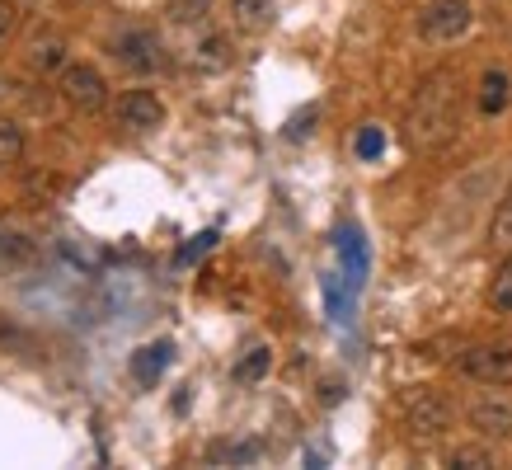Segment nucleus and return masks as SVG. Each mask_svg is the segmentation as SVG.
Wrapping results in <instances>:
<instances>
[{"instance_id": "18", "label": "nucleus", "mask_w": 512, "mask_h": 470, "mask_svg": "<svg viewBox=\"0 0 512 470\" xmlns=\"http://www.w3.org/2000/svg\"><path fill=\"white\" fill-rule=\"evenodd\" d=\"M451 466H461V470H484V466H494V456L484 452V447H456V452H451Z\"/></svg>"}, {"instance_id": "9", "label": "nucleus", "mask_w": 512, "mask_h": 470, "mask_svg": "<svg viewBox=\"0 0 512 470\" xmlns=\"http://www.w3.org/2000/svg\"><path fill=\"white\" fill-rule=\"evenodd\" d=\"M38 259V245H33L24 231H0V278L5 273H19Z\"/></svg>"}, {"instance_id": "7", "label": "nucleus", "mask_w": 512, "mask_h": 470, "mask_svg": "<svg viewBox=\"0 0 512 470\" xmlns=\"http://www.w3.org/2000/svg\"><path fill=\"white\" fill-rule=\"evenodd\" d=\"M118 123L132 127V132H151V127L165 123V104H160L156 90H127L118 94Z\"/></svg>"}, {"instance_id": "8", "label": "nucleus", "mask_w": 512, "mask_h": 470, "mask_svg": "<svg viewBox=\"0 0 512 470\" xmlns=\"http://www.w3.org/2000/svg\"><path fill=\"white\" fill-rule=\"evenodd\" d=\"M470 428L484 438H512V405L503 400H475L470 405Z\"/></svg>"}, {"instance_id": "19", "label": "nucleus", "mask_w": 512, "mask_h": 470, "mask_svg": "<svg viewBox=\"0 0 512 470\" xmlns=\"http://www.w3.org/2000/svg\"><path fill=\"white\" fill-rule=\"evenodd\" d=\"M198 62L212 66V71H221V66L231 62V57H226V38H207V43L198 47Z\"/></svg>"}, {"instance_id": "3", "label": "nucleus", "mask_w": 512, "mask_h": 470, "mask_svg": "<svg viewBox=\"0 0 512 470\" xmlns=\"http://www.w3.org/2000/svg\"><path fill=\"white\" fill-rule=\"evenodd\" d=\"M404 423H409L414 438H442L451 428V405L437 391L419 386V391L404 395Z\"/></svg>"}, {"instance_id": "10", "label": "nucleus", "mask_w": 512, "mask_h": 470, "mask_svg": "<svg viewBox=\"0 0 512 470\" xmlns=\"http://www.w3.org/2000/svg\"><path fill=\"white\" fill-rule=\"evenodd\" d=\"M235 24L240 33H268L273 19H278V0H235Z\"/></svg>"}, {"instance_id": "2", "label": "nucleus", "mask_w": 512, "mask_h": 470, "mask_svg": "<svg viewBox=\"0 0 512 470\" xmlns=\"http://www.w3.org/2000/svg\"><path fill=\"white\" fill-rule=\"evenodd\" d=\"M456 372L480 381V386H512V344H475L461 348Z\"/></svg>"}, {"instance_id": "14", "label": "nucleus", "mask_w": 512, "mask_h": 470, "mask_svg": "<svg viewBox=\"0 0 512 470\" xmlns=\"http://www.w3.org/2000/svg\"><path fill=\"white\" fill-rule=\"evenodd\" d=\"M24 160V127L15 118H0V170H10Z\"/></svg>"}, {"instance_id": "15", "label": "nucleus", "mask_w": 512, "mask_h": 470, "mask_svg": "<svg viewBox=\"0 0 512 470\" xmlns=\"http://www.w3.org/2000/svg\"><path fill=\"white\" fill-rule=\"evenodd\" d=\"M489 240L498 250H512V184L503 188V198L494 207V221H489Z\"/></svg>"}, {"instance_id": "17", "label": "nucleus", "mask_w": 512, "mask_h": 470, "mask_svg": "<svg viewBox=\"0 0 512 470\" xmlns=\"http://www.w3.org/2000/svg\"><path fill=\"white\" fill-rule=\"evenodd\" d=\"M165 10H170L179 24H198V19H207L212 0H165Z\"/></svg>"}, {"instance_id": "16", "label": "nucleus", "mask_w": 512, "mask_h": 470, "mask_svg": "<svg viewBox=\"0 0 512 470\" xmlns=\"http://www.w3.org/2000/svg\"><path fill=\"white\" fill-rule=\"evenodd\" d=\"M503 104H508V76H503V71H489V76H484L480 109H484V113H498Z\"/></svg>"}, {"instance_id": "12", "label": "nucleus", "mask_w": 512, "mask_h": 470, "mask_svg": "<svg viewBox=\"0 0 512 470\" xmlns=\"http://www.w3.org/2000/svg\"><path fill=\"white\" fill-rule=\"evenodd\" d=\"M29 62L38 66V71H57V66H66V43L57 38V33H43V38H33Z\"/></svg>"}, {"instance_id": "20", "label": "nucleus", "mask_w": 512, "mask_h": 470, "mask_svg": "<svg viewBox=\"0 0 512 470\" xmlns=\"http://www.w3.org/2000/svg\"><path fill=\"white\" fill-rule=\"evenodd\" d=\"M264 367H268V353H264V348H254V353H249V362H240V367H235V381H254Z\"/></svg>"}, {"instance_id": "13", "label": "nucleus", "mask_w": 512, "mask_h": 470, "mask_svg": "<svg viewBox=\"0 0 512 470\" xmlns=\"http://www.w3.org/2000/svg\"><path fill=\"white\" fill-rule=\"evenodd\" d=\"M489 306H494L498 315H512V250H508V259L494 268V278H489Z\"/></svg>"}, {"instance_id": "6", "label": "nucleus", "mask_w": 512, "mask_h": 470, "mask_svg": "<svg viewBox=\"0 0 512 470\" xmlns=\"http://www.w3.org/2000/svg\"><path fill=\"white\" fill-rule=\"evenodd\" d=\"M62 99L71 104V109L80 113H99L104 104H109V80L99 76L94 66H66L62 71Z\"/></svg>"}, {"instance_id": "4", "label": "nucleus", "mask_w": 512, "mask_h": 470, "mask_svg": "<svg viewBox=\"0 0 512 470\" xmlns=\"http://www.w3.org/2000/svg\"><path fill=\"white\" fill-rule=\"evenodd\" d=\"M470 19H475V10L466 0H433L419 10V33L428 43H456L470 29Z\"/></svg>"}, {"instance_id": "5", "label": "nucleus", "mask_w": 512, "mask_h": 470, "mask_svg": "<svg viewBox=\"0 0 512 470\" xmlns=\"http://www.w3.org/2000/svg\"><path fill=\"white\" fill-rule=\"evenodd\" d=\"M113 57L127 66V71H137V76H151L165 66V43H160L151 29H127L113 38Z\"/></svg>"}, {"instance_id": "1", "label": "nucleus", "mask_w": 512, "mask_h": 470, "mask_svg": "<svg viewBox=\"0 0 512 470\" xmlns=\"http://www.w3.org/2000/svg\"><path fill=\"white\" fill-rule=\"evenodd\" d=\"M456 132H461V76L451 66H437L419 80V90L409 94L404 141H409V151L433 156V151L456 141Z\"/></svg>"}, {"instance_id": "21", "label": "nucleus", "mask_w": 512, "mask_h": 470, "mask_svg": "<svg viewBox=\"0 0 512 470\" xmlns=\"http://www.w3.org/2000/svg\"><path fill=\"white\" fill-rule=\"evenodd\" d=\"M15 19H19V10L10 5V0H0V43H5V38L15 33Z\"/></svg>"}, {"instance_id": "11", "label": "nucleus", "mask_w": 512, "mask_h": 470, "mask_svg": "<svg viewBox=\"0 0 512 470\" xmlns=\"http://www.w3.org/2000/svg\"><path fill=\"white\" fill-rule=\"evenodd\" d=\"M165 362H170V344H146V348H137V358H132V376H137L141 386H156L160 372H165Z\"/></svg>"}]
</instances>
